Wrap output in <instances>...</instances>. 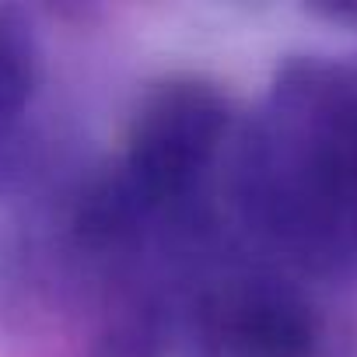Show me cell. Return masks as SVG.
<instances>
[{"instance_id": "cell-1", "label": "cell", "mask_w": 357, "mask_h": 357, "mask_svg": "<svg viewBox=\"0 0 357 357\" xmlns=\"http://www.w3.org/2000/svg\"><path fill=\"white\" fill-rule=\"evenodd\" d=\"M225 200L259 252L298 277H357V56L301 53L238 119Z\"/></svg>"}, {"instance_id": "cell-2", "label": "cell", "mask_w": 357, "mask_h": 357, "mask_svg": "<svg viewBox=\"0 0 357 357\" xmlns=\"http://www.w3.org/2000/svg\"><path fill=\"white\" fill-rule=\"evenodd\" d=\"M235 133L238 116L214 81L172 74L140 95L123 151L109 161L137 207L190 266L225 252L218 193H225Z\"/></svg>"}, {"instance_id": "cell-3", "label": "cell", "mask_w": 357, "mask_h": 357, "mask_svg": "<svg viewBox=\"0 0 357 357\" xmlns=\"http://www.w3.org/2000/svg\"><path fill=\"white\" fill-rule=\"evenodd\" d=\"M175 357H357V319L266 259H214L183 287Z\"/></svg>"}, {"instance_id": "cell-4", "label": "cell", "mask_w": 357, "mask_h": 357, "mask_svg": "<svg viewBox=\"0 0 357 357\" xmlns=\"http://www.w3.org/2000/svg\"><path fill=\"white\" fill-rule=\"evenodd\" d=\"M186 280L144 270L105 284L88 301V333L77 357H175V322Z\"/></svg>"}, {"instance_id": "cell-5", "label": "cell", "mask_w": 357, "mask_h": 357, "mask_svg": "<svg viewBox=\"0 0 357 357\" xmlns=\"http://www.w3.org/2000/svg\"><path fill=\"white\" fill-rule=\"evenodd\" d=\"M39 84L43 50L32 22L15 8H0V193L25 168Z\"/></svg>"}, {"instance_id": "cell-6", "label": "cell", "mask_w": 357, "mask_h": 357, "mask_svg": "<svg viewBox=\"0 0 357 357\" xmlns=\"http://www.w3.org/2000/svg\"><path fill=\"white\" fill-rule=\"evenodd\" d=\"M308 11L326 18V22H340V25L357 29V0H322V4H312Z\"/></svg>"}]
</instances>
